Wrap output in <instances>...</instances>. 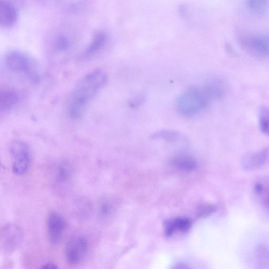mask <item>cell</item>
Instances as JSON below:
<instances>
[{"label":"cell","mask_w":269,"mask_h":269,"mask_svg":"<svg viewBox=\"0 0 269 269\" xmlns=\"http://www.w3.org/2000/svg\"><path fill=\"white\" fill-rule=\"evenodd\" d=\"M258 120L261 132L269 136V107L261 106L258 110Z\"/></svg>","instance_id":"ffe728a7"},{"label":"cell","mask_w":269,"mask_h":269,"mask_svg":"<svg viewBox=\"0 0 269 269\" xmlns=\"http://www.w3.org/2000/svg\"><path fill=\"white\" fill-rule=\"evenodd\" d=\"M5 63L12 72L19 75L33 84L41 80L40 66L37 61L24 52L12 50L5 56Z\"/></svg>","instance_id":"277c9868"},{"label":"cell","mask_w":269,"mask_h":269,"mask_svg":"<svg viewBox=\"0 0 269 269\" xmlns=\"http://www.w3.org/2000/svg\"><path fill=\"white\" fill-rule=\"evenodd\" d=\"M88 250L89 244L86 238L81 236L72 237L66 245V259L70 264H80L87 257Z\"/></svg>","instance_id":"52a82bcc"},{"label":"cell","mask_w":269,"mask_h":269,"mask_svg":"<svg viewBox=\"0 0 269 269\" xmlns=\"http://www.w3.org/2000/svg\"><path fill=\"white\" fill-rule=\"evenodd\" d=\"M253 193L260 205L269 213V179L262 178L255 182Z\"/></svg>","instance_id":"4fadbf2b"},{"label":"cell","mask_w":269,"mask_h":269,"mask_svg":"<svg viewBox=\"0 0 269 269\" xmlns=\"http://www.w3.org/2000/svg\"><path fill=\"white\" fill-rule=\"evenodd\" d=\"M224 94L221 84L208 83L200 88H193L180 94L176 101V108L184 117L194 116L206 108L211 102L220 100Z\"/></svg>","instance_id":"7a4b0ae2"},{"label":"cell","mask_w":269,"mask_h":269,"mask_svg":"<svg viewBox=\"0 0 269 269\" xmlns=\"http://www.w3.org/2000/svg\"><path fill=\"white\" fill-rule=\"evenodd\" d=\"M41 268H49V269H55L57 268L58 267L56 266L55 264L52 263H48L46 264H44L43 266H42Z\"/></svg>","instance_id":"603a6c76"},{"label":"cell","mask_w":269,"mask_h":269,"mask_svg":"<svg viewBox=\"0 0 269 269\" xmlns=\"http://www.w3.org/2000/svg\"><path fill=\"white\" fill-rule=\"evenodd\" d=\"M173 164L184 171H191L196 167L195 161L186 155H179L173 160Z\"/></svg>","instance_id":"d6986e66"},{"label":"cell","mask_w":269,"mask_h":269,"mask_svg":"<svg viewBox=\"0 0 269 269\" xmlns=\"http://www.w3.org/2000/svg\"><path fill=\"white\" fill-rule=\"evenodd\" d=\"M10 152L13 173L18 176L25 174L29 168L31 162L29 146L21 140H13L10 145Z\"/></svg>","instance_id":"8992f818"},{"label":"cell","mask_w":269,"mask_h":269,"mask_svg":"<svg viewBox=\"0 0 269 269\" xmlns=\"http://www.w3.org/2000/svg\"><path fill=\"white\" fill-rule=\"evenodd\" d=\"M146 100V95L144 92H140L133 96L129 102V106L132 108L142 105Z\"/></svg>","instance_id":"7402d4cb"},{"label":"cell","mask_w":269,"mask_h":269,"mask_svg":"<svg viewBox=\"0 0 269 269\" xmlns=\"http://www.w3.org/2000/svg\"><path fill=\"white\" fill-rule=\"evenodd\" d=\"M71 176V169L68 165L62 163L59 165L56 175V180L58 183L61 185L66 183L69 181Z\"/></svg>","instance_id":"44dd1931"},{"label":"cell","mask_w":269,"mask_h":269,"mask_svg":"<svg viewBox=\"0 0 269 269\" xmlns=\"http://www.w3.org/2000/svg\"><path fill=\"white\" fill-rule=\"evenodd\" d=\"M23 238L21 229L16 224L8 223L1 232V248L7 254L12 253L19 247Z\"/></svg>","instance_id":"ba28073f"},{"label":"cell","mask_w":269,"mask_h":269,"mask_svg":"<svg viewBox=\"0 0 269 269\" xmlns=\"http://www.w3.org/2000/svg\"><path fill=\"white\" fill-rule=\"evenodd\" d=\"M21 100L20 93L16 90L4 88L0 93V110L7 112L16 107Z\"/></svg>","instance_id":"8fae6325"},{"label":"cell","mask_w":269,"mask_h":269,"mask_svg":"<svg viewBox=\"0 0 269 269\" xmlns=\"http://www.w3.org/2000/svg\"><path fill=\"white\" fill-rule=\"evenodd\" d=\"M18 18V12L15 7L5 0H1L0 25L4 28L11 27L16 23Z\"/></svg>","instance_id":"7c38bea8"},{"label":"cell","mask_w":269,"mask_h":269,"mask_svg":"<svg viewBox=\"0 0 269 269\" xmlns=\"http://www.w3.org/2000/svg\"><path fill=\"white\" fill-rule=\"evenodd\" d=\"M107 39V35L105 33H97L85 51L84 56L87 58L92 57V56L100 52L105 46Z\"/></svg>","instance_id":"2e32d148"},{"label":"cell","mask_w":269,"mask_h":269,"mask_svg":"<svg viewBox=\"0 0 269 269\" xmlns=\"http://www.w3.org/2000/svg\"><path fill=\"white\" fill-rule=\"evenodd\" d=\"M66 222L63 217L56 212H52L47 220L48 235L50 242L59 243L66 228Z\"/></svg>","instance_id":"9c48e42d"},{"label":"cell","mask_w":269,"mask_h":269,"mask_svg":"<svg viewBox=\"0 0 269 269\" xmlns=\"http://www.w3.org/2000/svg\"><path fill=\"white\" fill-rule=\"evenodd\" d=\"M255 259L259 268H269V249L263 245L258 246L255 251Z\"/></svg>","instance_id":"ac0fdd59"},{"label":"cell","mask_w":269,"mask_h":269,"mask_svg":"<svg viewBox=\"0 0 269 269\" xmlns=\"http://www.w3.org/2000/svg\"><path fill=\"white\" fill-rule=\"evenodd\" d=\"M152 140H163L169 143L186 142L187 138L181 133L174 130H161L150 136Z\"/></svg>","instance_id":"9a60e30c"},{"label":"cell","mask_w":269,"mask_h":269,"mask_svg":"<svg viewBox=\"0 0 269 269\" xmlns=\"http://www.w3.org/2000/svg\"><path fill=\"white\" fill-rule=\"evenodd\" d=\"M248 9L257 15L263 16L269 7L268 0H247Z\"/></svg>","instance_id":"e0dca14e"},{"label":"cell","mask_w":269,"mask_h":269,"mask_svg":"<svg viewBox=\"0 0 269 269\" xmlns=\"http://www.w3.org/2000/svg\"><path fill=\"white\" fill-rule=\"evenodd\" d=\"M238 39L241 47L253 57L269 58V34L240 33Z\"/></svg>","instance_id":"5b68a950"},{"label":"cell","mask_w":269,"mask_h":269,"mask_svg":"<svg viewBox=\"0 0 269 269\" xmlns=\"http://www.w3.org/2000/svg\"><path fill=\"white\" fill-rule=\"evenodd\" d=\"M107 79L104 70L98 68L80 79L67 98L66 111L68 117L79 119L88 105L104 87Z\"/></svg>","instance_id":"6da1fadb"},{"label":"cell","mask_w":269,"mask_h":269,"mask_svg":"<svg viewBox=\"0 0 269 269\" xmlns=\"http://www.w3.org/2000/svg\"><path fill=\"white\" fill-rule=\"evenodd\" d=\"M44 1H46V2H47V1H52V0H44Z\"/></svg>","instance_id":"cb8c5ba5"},{"label":"cell","mask_w":269,"mask_h":269,"mask_svg":"<svg viewBox=\"0 0 269 269\" xmlns=\"http://www.w3.org/2000/svg\"><path fill=\"white\" fill-rule=\"evenodd\" d=\"M190 228L191 222L188 219L178 218L166 223L165 232L167 236L170 237L177 232H187Z\"/></svg>","instance_id":"5bb4252c"},{"label":"cell","mask_w":269,"mask_h":269,"mask_svg":"<svg viewBox=\"0 0 269 269\" xmlns=\"http://www.w3.org/2000/svg\"><path fill=\"white\" fill-rule=\"evenodd\" d=\"M269 157V150L263 148L257 151L245 154L241 161V165L247 171H256L263 167L267 162Z\"/></svg>","instance_id":"30bf717a"},{"label":"cell","mask_w":269,"mask_h":269,"mask_svg":"<svg viewBox=\"0 0 269 269\" xmlns=\"http://www.w3.org/2000/svg\"><path fill=\"white\" fill-rule=\"evenodd\" d=\"M76 42V34L71 29L59 27L48 35L46 42L47 53L53 61H66L74 51Z\"/></svg>","instance_id":"3957f363"}]
</instances>
